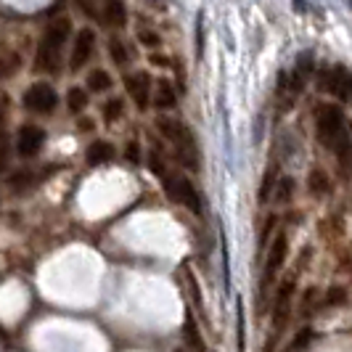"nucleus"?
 I'll list each match as a JSON object with an SVG mask.
<instances>
[{"instance_id":"nucleus-1","label":"nucleus","mask_w":352,"mask_h":352,"mask_svg":"<svg viewBox=\"0 0 352 352\" xmlns=\"http://www.w3.org/2000/svg\"><path fill=\"white\" fill-rule=\"evenodd\" d=\"M157 130L164 135V141H170L175 146L177 159L188 167V170H199V146H196L194 133L180 122V120H173V117H157Z\"/></svg>"},{"instance_id":"nucleus-2","label":"nucleus","mask_w":352,"mask_h":352,"mask_svg":"<svg viewBox=\"0 0 352 352\" xmlns=\"http://www.w3.org/2000/svg\"><path fill=\"white\" fill-rule=\"evenodd\" d=\"M69 30H72V24L67 19H58V21H51V24H48V30H45V35L40 40V48H37V56H35L37 72L53 74V72L58 69V64H61V45L67 43Z\"/></svg>"},{"instance_id":"nucleus-3","label":"nucleus","mask_w":352,"mask_h":352,"mask_svg":"<svg viewBox=\"0 0 352 352\" xmlns=\"http://www.w3.org/2000/svg\"><path fill=\"white\" fill-rule=\"evenodd\" d=\"M316 130H318V141L323 146H331L339 141V135L344 133V114L342 109L334 104H320L316 111Z\"/></svg>"},{"instance_id":"nucleus-4","label":"nucleus","mask_w":352,"mask_h":352,"mask_svg":"<svg viewBox=\"0 0 352 352\" xmlns=\"http://www.w3.org/2000/svg\"><path fill=\"white\" fill-rule=\"evenodd\" d=\"M297 292V278L289 276L278 283L276 294H273V310H270V320H273V329H276V336L283 334L286 323L292 320V297Z\"/></svg>"},{"instance_id":"nucleus-5","label":"nucleus","mask_w":352,"mask_h":352,"mask_svg":"<svg viewBox=\"0 0 352 352\" xmlns=\"http://www.w3.org/2000/svg\"><path fill=\"white\" fill-rule=\"evenodd\" d=\"M162 183H164V188H167L170 199L177 201L180 207L196 212V214L201 212V196H199L196 186L186 175H170V173H167V175L162 177Z\"/></svg>"},{"instance_id":"nucleus-6","label":"nucleus","mask_w":352,"mask_h":352,"mask_svg":"<svg viewBox=\"0 0 352 352\" xmlns=\"http://www.w3.org/2000/svg\"><path fill=\"white\" fill-rule=\"evenodd\" d=\"M286 257H289V239H286V233H281V236H276V241L270 244V252H267V260H265L263 270V289H267V283L281 273Z\"/></svg>"},{"instance_id":"nucleus-7","label":"nucleus","mask_w":352,"mask_h":352,"mask_svg":"<svg viewBox=\"0 0 352 352\" xmlns=\"http://www.w3.org/2000/svg\"><path fill=\"white\" fill-rule=\"evenodd\" d=\"M56 90L48 85V82H37L32 88H27L24 93V106L30 111H37V114H51L56 109Z\"/></svg>"},{"instance_id":"nucleus-8","label":"nucleus","mask_w":352,"mask_h":352,"mask_svg":"<svg viewBox=\"0 0 352 352\" xmlns=\"http://www.w3.org/2000/svg\"><path fill=\"white\" fill-rule=\"evenodd\" d=\"M43 143H45L43 127H37V124H21V127H19V135H16L19 157H24V159L35 157L37 151L43 148Z\"/></svg>"},{"instance_id":"nucleus-9","label":"nucleus","mask_w":352,"mask_h":352,"mask_svg":"<svg viewBox=\"0 0 352 352\" xmlns=\"http://www.w3.org/2000/svg\"><path fill=\"white\" fill-rule=\"evenodd\" d=\"M93 48H96V32L93 30H80V35L74 40V51H72L69 58V69L80 72L93 56Z\"/></svg>"},{"instance_id":"nucleus-10","label":"nucleus","mask_w":352,"mask_h":352,"mask_svg":"<svg viewBox=\"0 0 352 352\" xmlns=\"http://www.w3.org/2000/svg\"><path fill=\"white\" fill-rule=\"evenodd\" d=\"M124 85H127V93L133 96V101L138 109H146L148 101H151V77L146 72H133L124 77Z\"/></svg>"},{"instance_id":"nucleus-11","label":"nucleus","mask_w":352,"mask_h":352,"mask_svg":"<svg viewBox=\"0 0 352 352\" xmlns=\"http://www.w3.org/2000/svg\"><path fill=\"white\" fill-rule=\"evenodd\" d=\"M350 90H352L350 69H347L344 64H339V67H334V69L329 72V93L334 96L336 101L347 104V101H350Z\"/></svg>"},{"instance_id":"nucleus-12","label":"nucleus","mask_w":352,"mask_h":352,"mask_svg":"<svg viewBox=\"0 0 352 352\" xmlns=\"http://www.w3.org/2000/svg\"><path fill=\"white\" fill-rule=\"evenodd\" d=\"M313 67H316L313 53H302L300 58H297V67L292 72V80H289V93H300L307 85V80L313 74Z\"/></svg>"},{"instance_id":"nucleus-13","label":"nucleus","mask_w":352,"mask_h":352,"mask_svg":"<svg viewBox=\"0 0 352 352\" xmlns=\"http://www.w3.org/2000/svg\"><path fill=\"white\" fill-rule=\"evenodd\" d=\"M85 159H88L90 167H101V164H109L114 159V146L109 141H93L85 151Z\"/></svg>"},{"instance_id":"nucleus-14","label":"nucleus","mask_w":352,"mask_h":352,"mask_svg":"<svg viewBox=\"0 0 352 352\" xmlns=\"http://www.w3.org/2000/svg\"><path fill=\"white\" fill-rule=\"evenodd\" d=\"M104 21L109 27H114V30H120L124 27V21H127V8H124L122 0H104Z\"/></svg>"},{"instance_id":"nucleus-15","label":"nucleus","mask_w":352,"mask_h":352,"mask_svg":"<svg viewBox=\"0 0 352 352\" xmlns=\"http://www.w3.org/2000/svg\"><path fill=\"white\" fill-rule=\"evenodd\" d=\"M154 104L159 109H173L175 106V90L167 80H159L157 82V93H154Z\"/></svg>"},{"instance_id":"nucleus-16","label":"nucleus","mask_w":352,"mask_h":352,"mask_svg":"<svg viewBox=\"0 0 352 352\" xmlns=\"http://www.w3.org/2000/svg\"><path fill=\"white\" fill-rule=\"evenodd\" d=\"M307 188H310V194L323 196V194H329L331 180H329V175H326L323 170H313V173H310V177H307Z\"/></svg>"},{"instance_id":"nucleus-17","label":"nucleus","mask_w":352,"mask_h":352,"mask_svg":"<svg viewBox=\"0 0 352 352\" xmlns=\"http://www.w3.org/2000/svg\"><path fill=\"white\" fill-rule=\"evenodd\" d=\"M88 88L93 93H104V90L111 88V77H109V72L104 69H93L88 74Z\"/></svg>"},{"instance_id":"nucleus-18","label":"nucleus","mask_w":352,"mask_h":352,"mask_svg":"<svg viewBox=\"0 0 352 352\" xmlns=\"http://www.w3.org/2000/svg\"><path fill=\"white\" fill-rule=\"evenodd\" d=\"M347 302V289L344 286H331L326 297H320V307H342Z\"/></svg>"},{"instance_id":"nucleus-19","label":"nucleus","mask_w":352,"mask_h":352,"mask_svg":"<svg viewBox=\"0 0 352 352\" xmlns=\"http://www.w3.org/2000/svg\"><path fill=\"white\" fill-rule=\"evenodd\" d=\"M67 101H69L72 114H80V111L88 106V93H85L82 88H72L69 96H67Z\"/></svg>"},{"instance_id":"nucleus-20","label":"nucleus","mask_w":352,"mask_h":352,"mask_svg":"<svg viewBox=\"0 0 352 352\" xmlns=\"http://www.w3.org/2000/svg\"><path fill=\"white\" fill-rule=\"evenodd\" d=\"M292 196H294V177H281V180L276 183V201H278V204H286Z\"/></svg>"},{"instance_id":"nucleus-21","label":"nucleus","mask_w":352,"mask_h":352,"mask_svg":"<svg viewBox=\"0 0 352 352\" xmlns=\"http://www.w3.org/2000/svg\"><path fill=\"white\" fill-rule=\"evenodd\" d=\"M180 278H186V283H188V294H191V300H194V305H201V292H199V281L194 278V273L183 265L180 267Z\"/></svg>"},{"instance_id":"nucleus-22","label":"nucleus","mask_w":352,"mask_h":352,"mask_svg":"<svg viewBox=\"0 0 352 352\" xmlns=\"http://www.w3.org/2000/svg\"><path fill=\"white\" fill-rule=\"evenodd\" d=\"M109 48H111V58H114V64H127L130 61V53H127V45H124L122 40H111L109 43Z\"/></svg>"},{"instance_id":"nucleus-23","label":"nucleus","mask_w":352,"mask_h":352,"mask_svg":"<svg viewBox=\"0 0 352 352\" xmlns=\"http://www.w3.org/2000/svg\"><path fill=\"white\" fill-rule=\"evenodd\" d=\"M104 114H106V122H117V120H120V117L124 114L122 98H111V101L104 106Z\"/></svg>"},{"instance_id":"nucleus-24","label":"nucleus","mask_w":352,"mask_h":352,"mask_svg":"<svg viewBox=\"0 0 352 352\" xmlns=\"http://www.w3.org/2000/svg\"><path fill=\"white\" fill-rule=\"evenodd\" d=\"M313 342V331L310 329H302L300 334L294 336V342L289 344V350L286 352H302V350H307V344Z\"/></svg>"},{"instance_id":"nucleus-25","label":"nucleus","mask_w":352,"mask_h":352,"mask_svg":"<svg viewBox=\"0 0 352 352\" xmlns=\"http://www.w3.org/2000/svg\"><path fill=\"white\" fill-rule=\"evenodd\" d=\"M276 167L273 170H267V175H265V180H263V188H260V201H267V196H270V191L276 188Z\"/></svg>"},{"instance_id":"nucleus-26","label":"nucleus","mask_w":352,"mask_h":352,"mask_svg":"<svg viewBox=\"0 0 352 352\" xmlns=\"http://www.w3.org/2000/svg\"><path fill=\"white\" fill-rule=\"evenodd\" d=\"M16 67H19V56H8V61L0 64V77H8Z\"/></svg>"},{"instance_id":"nucleus-27","label":"nucleus","mask_w":352,"mask_h":352,"mask_svg":"<svg viewBox=\"0 0 352 352\" xmlns=\"http://www.w3.org/2000/svg\"><path fill=\"white\" fill-rule=\"evenodd\" d=\"M8 109H11V98H8V96L0 90V124L8 120Z\"/></svg>"},{"instance_id":"nucleus-28","label":"nucleus","mask_w":352,"mask_h":352,"mask_svg":"<svg viewBox=\"0 0 352 352\" xmlns=\"http://www.w3.org/2000/svg\"><path fill=\"white\" fill-rule=\"evenodd\" d=\"M80 3V8L88 14V16H96V6H98V0H77Z\"/></svg>"},{"instance_id":"nucleus-29","label":"nucleus","mask_w":352,"mask_h":352,"mask_svg":"<svg viewBox=\"0 0 352 352\" xmlns=\"http://www.w3.org/2000/svg\"><path fill=\"white\" fill-rule=\"evenodd\" d=\"M127 159H130L133 164H138V162H141V151H138V143H130V146H127Z\"/></svg>"},{"instance_id":"nucleus-30","label":"nucleus","mask_w":352,"mask_h":352,"mask_svg":"<svg viewBox=\"0 0 352 352\" xmlns=\"http://www.w3.org/2000/svg\"><path fill=\"white\" fill-rule=\"evenodd\" d=\"M141 43H146V45H159V37L151 35V32H141Z\"/></svg>"}]
</instances>
